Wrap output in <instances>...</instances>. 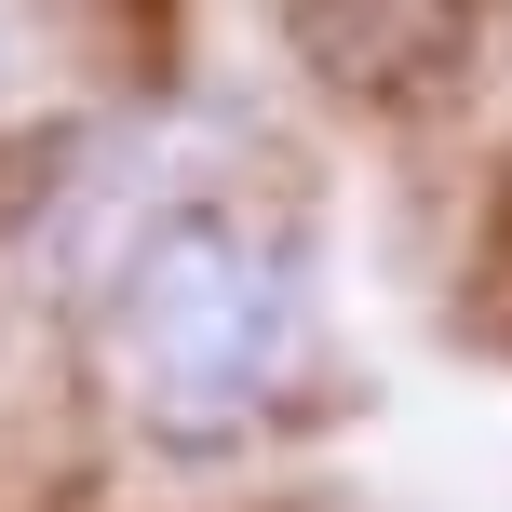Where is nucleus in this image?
Wrapping results in <instances>:
<instances>
[{"instance_id":"nucleus-1","label":"nucleus","mask_w":512,"mask_h":512,"mask_svg":"<svg viewBox=\"0 0 512 512\" xmlns=\"http://www.w3.org/2000/svg\"><path fill=\"white\" fill-rule=\"evenodd\" d=\"M108 378L162 445H230L297 391L310 364V283L297 243L243 203H162L108 256Z\"/></svg>"}]
</instances>
